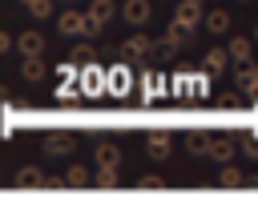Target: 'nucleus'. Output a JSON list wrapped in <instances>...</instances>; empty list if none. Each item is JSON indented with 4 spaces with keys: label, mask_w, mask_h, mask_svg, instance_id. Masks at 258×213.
I'll use <instances>...</instances> for the list:
<instances>
[{
    "label": "nucleus",
    "mask_w": 258,
    "mask_h": 213,
    "mask_svg": "<svg viewBox=\"0 0 258 213\" xmlns=\"http://www.w3.org/2000/svg\"><path fill=\"white\" fill-rule=\"evenodd\" d=\"M234 153H238V145H234V137H214L210 141V161H218V165H226V161H234Z\"/></svg>",
    "instance_id": "5"
},
{
    "label": "nucleus",
    "mask_w": 258,
    "mask_h": 213,
    "mask_svg": "<svg viewBox=\"0 0 258 213\" xmlns=\"http://www.w3.org/2000/svg\"><path fill=\"white\" fill-rule=\"evenodd\" d=\"M218 185H222V189H242V185H246V173H242L238 165H230V161H226V165H222V173H218Z\"/></svg>",
    "instance_id": "11"
},
{
    "label": "nucleus",
    "mask_w": 258,
    "mask_h": 213,
    "mask_svg": "<svg viewBox=\"0 0 258 213\" xmlns=\"http://www.w3.org/2000/svg\"><path fill=\"white\" fill-rule=\"evenodd\" d=\"M97 185H101V189H117V165L101 169V173H97Z\"/></svg>",
    "instance_id": "22"
},
{
    "label": "nucleus",
    "mask_w": 258,
    "mask_h": 213,
    "mask_svg": "<svg viewBox=\"0 0 258 213\" xmlns=\"http://www.w3.org/2000/svg\"><path fill=\"white\" fill-rule=\"evenodd\" d=\"M173 48H177V44H173V40L165 36L161 44H153V56H157V60H169V56H173Z\"/></svg>",
    "instance_id": "23"
},
{
    "label": "nucleus",
    "mask_w": 258,
    "mask_h": 213,
    "mask_svg": "<svg viewBox=\"0 0 258 213\" xmlns=\"http://www.w3.org/2000/svg\"><path fill=\"white\" fill-rule=\"evenodd\" d=\"M12 185H16V189H44V173H40V169H20Z\"/></svg>",
    "instance_id": "13"
},
{
    "label": "nucleus",
    "mask_w": 258,
    "mask_h": 213,
    "mask_svg": "<svg viewBox=\"0 0 258 213\" xmlns=\"http://www.w3.org/2000/svg\"><path fill=\"white\" fill-rule=\"evenodd\" d=\"M149 52H153L149 36H129V40L121 44V56H125V60H137V56H149Z\"/></svg>",
    "instance_id": "7"
},
{
    "label": "nucleus",
    "mask_w": 258,
    "mask_h": 213,
    "mask_svg": "<svg viewBox=\"0 0 258 213\" xmlns=\"http://www.w3.org/2000/svg\"><path fill=\"white\" fill-rule=\"evenodd\" d=\"M69 64H93V48H89V44H73Z\"/></svg>",
    "instance_id": "19"
},
{
    "label": "nucleus",
    "mask_w": 258,
    "mask_h": 213,
    "mask_svg": "<svg viewBox=\"0 0 258 213\" xmlns=\"http://www.w3.org/2000/svg\"><path fill=\"white\" fill-rule=\"evenodd\" d=\"M165 36H169L173 44H185V40H189V28H185V24H177V20H169V28H165Z\"/></svg>",
    "instance_id": "20"
},
{
    "label": "nucleus",
    "mask_w": 258,
    "mask_h": 213,
    "mask_svg": "<svg viewBox=\"0 0 258 213\" xmlns=\"http://www.w3.org/2000/svg\"><path fill=\"white\" fill-rule=\"evenodd\" d=\"M16 52L20 56H40L44 52V36L40 32H20L16 36Z\"/></svg>",
    "instance_id": "6"
},
{
    "label": "nucleus",
    "mask_w": 258,
    "mask_h": 213,
    "mask_svg": "<svg viewBox=\"0 0 258 213\" xmlns=\"http://www.w3.org/2000/svg\"><path fill=\"white\" fill-rule=\"evenodd\" d=\"M226 60H230V52H222V48H210V52L202 56V72H206V76H218V72L226 68Z\"/></svg>",
    "instance_id": "10"
},
{
    "label": "nucleus",
    "mask_w": 258,
    "mask_h": 213,
    "mask_svg": "<svg viewBox=\"0 0 258 213\" xmlns=\"http://www.w3.org/2000/svg\"><path fill=\"white\" fill-rule=\"evenodd\" d=\"M24 80H44V60L40 56H24Z\"/></svg>",
    "instance_id": "17"
},
{
    "label": "nucleus",
    "mask_w": 258,
    "mask_h": 213,
    "mask_svg": "<svg viewBox=\"0 0 258 213\" xmlns=\"http://www.w3.org/2000/svg\"><path fill=\"white\" fill-rule=\"evenodd\" d=\"M145 149H149L157 161L169 157V133H149V137H145Z\"/></svg>",
    "instance_id": "14"
},
{
    "label": "nucleus",
    "mask_w": 258,
    "mask_h": 213,
    "mask_svg": "<svg viewBox=\"0 0 258 213\" xmlns=\"http://www.w3.org/2000/svg\"><path fill=\"white\" fill-rule=\"evenodd\" d=\"M242 153L246 157H258V133H246L242 137Z\"/></svg>",
    "instance_id": "25"
},
{
    "label": "nucleus",
    "mask_w": 258,
    "mask_h": 213,
    "mask_svg": "<svg viewBox=\"0 0 258 213\" xmlns=\"http://www.w3.org/2000/svg\"><path fill=\"white\" fill-rule=\"evenodd\" d=\"M202 24H206L210 32H218V36H222V32H230V12H226V8H214V12H206V20H202Z\"/></svg>",
    "instance_id": "12"
},
{
    "label": "nucleus",
    "mask_w": 258,
    "mask_h": 213,
    "mask_svg": "<svg viewBox=\"0 0 258 213\" xmlns=\"http://www.w3.org/2000/svg\"><path fill=\"white\" fill-rule=\"evenodd\" d=\"M137 189H165V177H157V173H145V177L137 181Z\"/></svg>",
    "instance_id": "24"
},
{
    "label": "nucleus",
    "mask_w": 258,
    "mask_h": 213,
    "mask_svg": "<svg viewBox=\"0 0 258 213\" xmlns=\"http://www.w3.org/2000/svg\"><path fill=\"white\" fill-rule=\"evenodd\" d=\"M56 28H60L64 36H97V32H101V24H97L89 12H77V8H64V12L56 16Z\"/></svg>",
    "instance_id": "1"
},
{
    "label": "nucleus",
    "mask_w": 258,
    "mask_h": 213,
    "mask_svg": "<svg viewBox=\"0 0 258 213\" xmlns=\"http://www.w3.org/2000/svg\"><path fill=\"white\" fill-rule=\"evenodd\" d=\"M64 4H73V0H64Z\"/></svg>",
    "instance_id": "28"
},
{
    "label": "nucleus",
    "mask_w": 258,
    "mask_h": 213,
    "mask_svg": "<svg viewBox=\"0 0 258 213\" xmlns=\"http://www.w3.org/2000/svg\"><path fill=\"white\" fill-rule=\"evenodd\" d=\"M40 149H44L48 157H69V153L77 149V137H73V133H48V137L40 141Z\"/></svg>",
    "instance_id": "3"
},
{
    "label": "nucleus",
    "mask_w": 258,
    "mask_h": 213,
    "mask_svg": "<svg viewBox=\"0 0 258 213\" xmlns=\"http://www.w3.org/2000/svg\"><path fill=\"white\" fill-rule=\"evenodd\" d=\"M173 20H177V24H185V28L194 32V28L206 20V8H202V0H181V4L173 8Z\"/></svg>",
    "instance_id": "2"
},
{
    "label": "nucleus",
    "mask_w": 258,
    "mask_h": 213,
    "mask_svg": "<svg viewBox=\"0 0 258 213\" xmlns=\"http://www.w3.org/2000/svg\"><path fill=\"white\" fill-rule=\"evenodd\" d=\"M121 16H125L133 28H141V24H149L153 4H149V0H125V4H121Z\"/></svg>",
    "instance_id": "4"
},
{
    "label": "nucleus",
    "mask_w": 258,
    "mask_h": 213,
    "mask_svg": "<svg viewBox=\"0 0 258 213\" xmlns=\"http://www.w3.org/2000/svg\"><path fill=\"white\" fill-rule=\"evenodd\" d=\"M93 161L101 169H109V165H121V153H117V145H97L93 149Z\"/></svg>",
    "instance_id": "15"
},
{
    "label": "nucleus",
    "mask_w": 258,
    "mask_h": 213,
    "mask_svg": "<svg viewBox=\"0 0 258 213\" xmlns=\"http://www.w3.org/2000/svg\"><path fill=\"white\" fill-rule=\"evenodd\" d=\"M226 52H230V60H234V64H250L254 44H250L246 36H230V48H226Z\"/></svg>",
    "instance_id": "8"
},
{
    "label": "nucleus",
    "mask_w": 258,
    "mask_h": 213,
    "mask_svg": "<svg viewBox=\"0 0 258 213\" xmlns=\"http://www.w3.org/2000/svg\"><path fill=\"white\" fill-rule=\"evenodd\" d=\"M44 189H64V177H44Z\"/></svg>",
    "instance_id": "26"
},
{
    "label": "nucleus",
    "mask_w": 258,
    "mask_h": 213,
    "mask_svg": "<svg viewBox=\"0 0 258 213\" xmlns=\"http://www.w3.org/2000/svg\"><path fill=\"white\" fill-rule=\"evenodd\" d=\"M20 4H24V8H28L36 20H44V16L52 12V4H48V0H20Z\"/></svg>",
    "instance_id": "21"
},
{
    "label": "nucleus",
    "mask_w": 258,
    "mask_h": 213,
    "mask_svg": "<svg viewBox=\"0 0 258 213\" xmlns=\"http://www.w3.org/2000/svg\"><path fill=\"white\" fill-rule=\"evenodd\" d=\"M210 141H214V137H210L206 129H189V133H185V149H189L194 157H206V153H210Z\"/></svg>",
    "instance_id": "9"
},
{
    "label": "nucleus",
    "mask_w": 258,
    "mask_h": 213,
    "mask_svg": "<svg viewBox=\"0 0 258 213\" xmlns=\"http://www.w3.org/2000/svg\"><path fill=\"white\" fill-rule=\"evenodd\" d=\"M8 48H12V36H8V32H0V56H4Z\"/></svg>",
    "instance_id": "27"
},
{
    "label": "nucleus",
    "mask_w": 258,
    "mask_h": 213,
    "mask_svg": "<svg viewBox=\"0 0 258 213\" xmlns=\"http://www.w3.org/2000/svg\"><path fill=\"white\" fill-rule=\"evenodd\" d=\"M64 185H69V189H85V185H89V169H85V165H73V169L64 173Z\"/></svg>",
    "instance_id": "18"
},
{
    "label": "nucleus",
    "mask_w": 258,
    "mask_h": 213,
    "mask_svg": "<svg viewBox=\"0 0 258 213\" xmlns=\"http://www.w3.org/2000/svg\"><path fill=\"white\" fill-rule=\"evenodd\" d=\"M89 16H93V20L105 28V24L113 20V0H93V4H89Z\"/></svg>",
    "instance_id": "16"
}]
</instances>
